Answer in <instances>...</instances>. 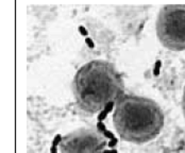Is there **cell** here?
<instances>
[{"label": "cell", "instance_id": "cell-5", "mask_svg": "<svg viewBox=\"0 0 185 153\" xmlns=\"http://www.w3.org/2000/svg\"><path fill=\"white\" fill-rule=\"evenodd\" d=\"M62 139H63V136H62L61 134L55 135L54 136V138H53V140H52V146H55V147L60 146V143H62Z\"/></svg>", "mask_w": 185, "mask_h": 153}, {"label": "cell", "instance_id": "cell-8", "mask_svg": "<svg viewBox=\"0 0 185 153\" xmlns=\"http://www.w3.org/2000/svg\"><path fill=\"white\" fill-rule=\"evenodd\" d=\"M78 30H79V32H80V34H81V35H83V36L88 35V31L86 30V29L84 28L83 26H79V27H78Z\"/></svg>", "mask_w": 185, "mask_h": 153}, {"label": "cell", "instance_id": "cell-10", "mask_svg": "<svg viewBox=\"0 0 185 153\" xmlns=\"http://www.w3.org/2000/svg\"><path fill=\"white\" fill-rule=\"evenodd\" d=\"M102 134H103V136H104V137H105V138H110V139H113V138H115V136H114V134L112 133L111 131H108V130H106V131H104V132H103V133H102Z\"/></svg>", "mask_w": 185, "mask_h": 153}, {"label": "cell", "instance_id": "cell-7", "mask_svg": "<svg viewBox=\"0 0 185 153\" xmlns=\"http://www.w3.org/2000/svg\"><path fill=\"white\" fill-rule=\"evenodd\" d=\"M161 66H162L161 61H156V62H155V66H154V70H153L154 76H159V74H160V69H161Z\"/></svg>", "mask_w": 185, "mask_h": 153}, {"label": "cell", "instance_id": "cell-12", "mask_svg": "<svg viewBox=\"0 0 185 153\" xmlns=\"http://www.w3.org/2000/svg\"><path fill=\"white\" fill-rule=\"evenodd\" d=\"M85 43H86V45L88 46V48H90V49H93V48L95 47V44H94V42H93L92 38L86 37V38H85Z\"/></svg>", "mask_w": 185, "mask_h": 153}, {"label": "cell", "instance_id": "cell-2", "mask_svg": "<svg viewBox=\"0 0 185 153\" xmlns=\"http://www.w3.org/2000/svg\"><path fill=\"white\" fill-rule=\"evenodd\" d=\"M113 123L121 139L133 143L153 140L164 127V113L150 98L123 95L116 101Z\"/></svg>", "mask_w": 185, "mask_h": 153}, {"label": "cell", "instance_id": "cell-3", "mask_svg": "<svg viewBox=\"0 0 185 153\" xmlns=\"http://www.w3.org/2000/svg\"><path fill=\"white\" fill-rule=\"evenodd\" d=\"M156 35L161 44L172 51L185 50V4H166L156 18Z\"/></svg>", "mask_w": 185, "mask_h": 153}, {"label": "cell", "instance_id": "cell-9", "mask_svg": "<svg viewBox=\"0 0 185 153\" xmlns=\"http://www.w3.org/2000/svg\"><path fill=\"white\" fill-rule=\"evenodd\" d=\"M106 116H108V114H106L104 111H101L100 112V114L98 115V121H103V120L106 118Z\"/></svg>", "mask_w": 185, "mask_h": 153}, {"label": "cell", "instance_id": "cell-11", "mask_svg": "<svg viewBox=\"0 0 185 153\" xmlns=\"http://www.w3.org/2000/svg\"><path fill=\"white\" fill-rule=\"evenodd\" d=\"M117 143H118V139L115 137V138L111 139V140L109 141V143H108V146H109L110 148H114L116 145H117Z\"/></svg>", "mask_w": 185, "mask_h": 153}, {"label": "cell", "instance_id": "cell-14", "mask_svg": "<svg viewBox=\"0 0 185 153\" xmlns=\"http://www.w3.org/2000/svg\"><path fill=\"white\" fill-rule=\"evenodd\" d=\"M50 153H59L58 148H56L55 146H51V148H50Z\"/></svg>", "mask_w": 185, "mask_h": 153}, {"label": "cell", "instance_id": "cell-13", "mask_svg": "<svg viewBox=\"0 0 185 153\" xmlns=\"http://www.w3.org/2000/svg\"><path fill=\"white\" fill-rule=\"evenodd\" d=\"M182 109H183V114L185 117V87L183 90V99H182Z\"/></svg>", "mask_w": 185, "mask_h": 153}, {"label": "cell", "instance_id": "cell-1", "mask_svg": "<svg viewBox=\"0 0 185 153\" xmlns=\"http://www.w3.org/2000/svg\"><path fill=\"white\" fill-rule=\"evenodd\" d=\"M72 90L80 109L95 114L125 95V83L113 64L96 60L79 68L74 78Z\"/></svg>", "mask_w": 185, "mask_h": 153}, {"label": "cell", "instance_id": "cell-4", "mask_svg": "<svg viewBox=\"0 0 185 153\" xmlns=\"http://www.w3.org/2000/svg\"><path fill=\"white\" fill-rule=\"evenodd\" d=\"M108 146L106 138L97 129H78L63 136L61 153H102Z\"/></svg>", "mask_w": 185, "mask_h": 153}, {"label": "cell", "instance_id": "cell-6", "mask_svg": "<svg viewBox=\"0 0 185 153\" xmlns=\"http://www.w3.org/2000/svg\"><path fill=\"white\" fill-rule=\"evenodd\" d=\"M96 127H97L98 131L101 132V133H103L104 131H106V127H105V124L103 123V121H98L97 124H96Z\"/></svg>", "mask_w": 185, "mask_h": 153}]
</instances>
